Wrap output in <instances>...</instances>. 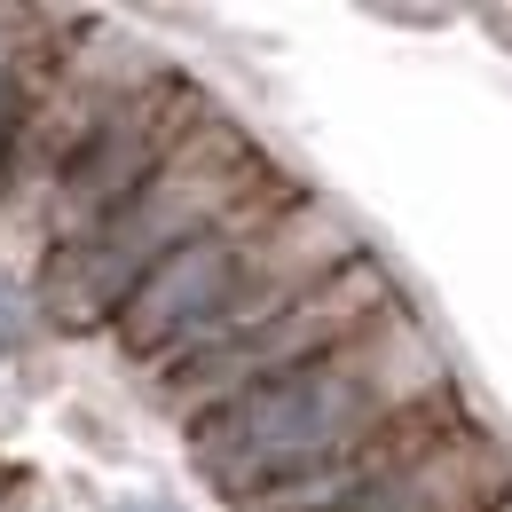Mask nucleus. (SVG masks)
<instances>
[{
	"instance_id": "obj_5",
	"label": "nucleus",
	"mask_w": 512,
	"mask_h": 512,
	"mask_svg": "<svg viewBox=\"0 0 512 512\" xmlns=\"http://www.w3.org/2000/svg\"><path fill=\"white\" fill-rule=\"evenodd\" d=\"M300 182L284 174L276 190H260L245 213H229L213 237H197V245H182V253H166L142 284H134V300L111 316V331H119V347H127L134 363L150 371L158 355H174L182 339H197L205 323L221 316L229 300H237V276H245V253H253V237L284 213V205H300Z\"/></svg>"
},
{
	"instance_id": "obj_2",
	"label": "nucleus",
	"mask_w": 512,
	"mask_h": 512,
	"mask_svg": "<svg viewBox=\"0 0 512 512\" xmlns=\"http://www.w3.org/2000/svg\"><path fill=\"white\" fill-rule=\"evenodd\" d=\"M276 182H284L276 158L213 103V111L197 119V134L158 166V182L134 197L95 245L48 253L40 284H32V308H48L56 323H111L134 300V284H142L166 253L213 237L229 213H245V205H253L260 190H276Z\"/></svg>"
},
{
	"instance_id": "obj_6",
	"label": "nucleus",
	"mask_w": 512,
	"mask_h": 512,
	"mask_svg": "<svg viewBox=\"0 0 512 512\" xmlns=\"http://www.w3.org/2000/svg\"><path fill=\"white\" fill-rule=\"evenodd\" d=\"M505 505H512V449L473 418L449 442H434L410 465H394L386 481L355 489L331 512H505Z\"/></svg>"
},
{
	"instance_id": "obj_1",
	"label": "nucleus",
	"mask_w": 512,
	"mask_h": 512,
	"mask_svg": "<svg viewBox=\"0 0 512 512\" xmlns=\"http://www.w3.org/2000/svg\"><path fill=\"white\" fill-rule=\"evenodd\" d=\"M449 386L457 379H449L442 339L394 300L379 323H363L323 363L292 371V379H268L253 394H237L229 410L197 418L190 457L229 505H253V497L284 489V481H308L323 465H339L347 449H363L402 410L434 402Z\"/></svg>"
},
{
	"instance_id": "obj_4",
	"label": "nucleus",
	"mask_w": 512,
	"mask_h": 512,
	"mask_svg": "<svg viewBox=\"0 0 512 512\" xmlns=\"http://www.w3.org/2000/svg\"><path fill=\"white\" fill-rule=\"evenodd\" d=\"M394 300H402V292H394V276L363 253V260H347L339 276H323L300 308H284L268 331H253L245 347H229V355H213V363H190V371L158 379V402H166L182 426H197V418L229 410L237 394H253V386H268V379H292V371L323 363V355H331V347H347L363 323H379Z\"/></svg>"
},
{
	"instance_id": "obj_3",
	"label": "nucleus",
	"mask_w": 512,
	"mask_h": 512,
	"mask_svg": "<svg viewBox=\"0 0 512 512\" xmlns=\"http://www.w3.org/2000/svg\"><path fill=\"white\" fill-rule=\"evenodd\" d=\"M213 111V95L182 79V71H158L150 87H134L127 103H111L87 142L56 166V190H48V253L64 245H95L134 197L158 182V166L197 134V119Z\"/></svg>"
}]
</instances>
